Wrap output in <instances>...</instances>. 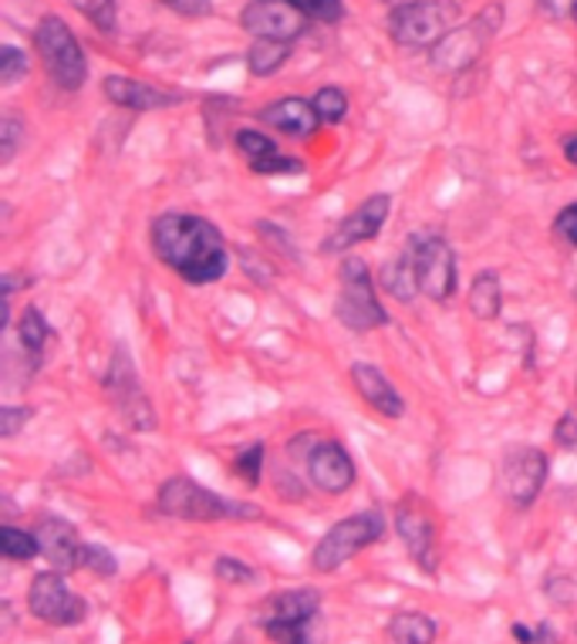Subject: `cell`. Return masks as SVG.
<instances>
[{
	"instance_id": "10",
	"label": "cell",
	"mask_w": 577,
	"mask_h": 644,
	"mask_svg": "<svg viewBox=\"0 0 577 644\" xmlns=\"http://www.w3.org/2000/svg\"><path fill=\"white\" fill-rule=\"evenodd\" d=\"M105 391L111 395L115 408H119V416L132 426V429H152L156 426V416H152V405L139 385V372L136 365L129 362V355L119 347L115 351V358L105 372Z\"/></svg>"
},
{
	"instance_id": "19",
	"label": "cell",
	"mask_w": 577,
	"mask_h": 644,
	"mask_svg": "<svg viewBox=\"0 0 577 644\" xmlns=\"http://www.w3.org/2000/svg\"><path fill=\"white\" fill-rule=\"evenodd\" d=\"M349 375H352V385L359 388V395L365 398V405H372L378 416H385V419H402V416H406V401H402V395L392 388L385 372H378L375 365L355 362Z\"/></svg>"
},
{
	"instance_id": "5",
	"label": "cell",
	"mask_w": 577,
	"mask_h": 644,
	"mask_svg": "<svg viewBox=\"0 0 577 644\" xmlns=\"http://www.w3.org/2000/svg\"><path fill=\"white\" fill-rule=\"evenodd\" d=\"M34 44H38V54L44 62V72L47 78L65 88V92H78L88 78V57H85V47L78 44L75 31L62 21L47 14L38 31H34Z\"/></svg>"
},
{
	"instance_id": "21",
	"label": "cell",
	"mask_w": 577,
	"mask_h": 644,
	"mask_svg": "<svg viewBox=\"0 0 577 644\" xmlns=\"http://www.w3.org/2000/svg\"><path fill=\"white\" fill-rule=\"evenodd\" d=\"M439 634L436 621L419 611H402L388 621V637L395 644H432Z\"/></svg>"
},
{
	"instance_id": "15",
	"label": "cell",
	"mask_w": 577,
	"mask_h": 644,
	"mask_svg": "<svg viewBox=\"0 0 577 644\" xmlns=\"http://www.w3.org/2000/svg\"><path fill=\"white\" fill-rule=\"evenodd\" d=\"M304 459H308V476L321 493L341 496L355 486V462L349 452H344L341 442H334V439L314 442Z\"/></svg>"
},
{
	"instance_id": "2",
	"label": "cell",
	"mask_w": 577,
	"mask_h": 644,
	"mask_svg": "<svg viewBox=\"0 0 577 644\" xmlns=\"http://www.w3.org/2000/svg\"><path fill=\"white\" fill-rule=\"evenodd\" d=\"M159 509L165 516L177 519H193V523H216V519H257L260 509L257 506H244L226 496L210 493L206 486H200L190 476H172L159 486Z\"/></svg>"
},
{
	"instance_id": "26",
	"label": "cell",
	"mask_w": 577,
	"mask_h": 644,
	"mask_svg": "<svg viewBox=\"0 0 577 644\" xmlns=\"http://www.w3.org/2000/svg\"><path fill=\"white\" fill-rule=\"evenodd\" d=\"M18 334H21V344L38 358L41 351H44V344H47V334H51V331H47L44 314H41L38 308H28V311L21 314V321H18Z\"/></svg>"
},
{
	"instance_id": "28",
	"label": "cell",
	"mask_w": 577,
	"mask_h": 644,
	"mask_svg": "<svg viewBox=\"0 0 577 644\" xmlns=\"http://www.w3.org/2000/svg\"><path fill=\"white\" fill-rule=\"evenodd\" d=\"M260 627L277 644H311V634H308L311 621H264Z\"/></svg>"
},
{
	"instance_id": "39",
	"label": "cell",
	"mask_w": 577,
	"mask_h": 644,
	"mask_svg": "<svg viewBox=\"0 0 577 644\" xmlns=\"http://www.w3.org/2000/svg\"><path fill=\"white\" fill-rule=\"evenodd\" d=\"M557 233L567 240V244H574L577 247V203H570V206H564L560 213H557Z\"/></svg>"
},
{
	"instance_id": "7",
	"label": "cell",
	"mask_w": 577,
	"mask_h": 644,
	"mask_svg": "<svg viewBox=\"0 0 577 644\" xmlns=\"http://www.w3.org/2000/svg\"><path fill=\"white\" fill-rule=\"evenodd\" d=\"M385 537V519L378 509H362L349 519L334 523L331 530L318 540L314 554H311V567L321 573L338 570L341 564H349L352 557H359L365 547L378 544Z\"/></svg>"
},
{
	"instance_id": "20",
	"label": "cell",
	"mask_w": 577,
	"mask_h": 644,
	"mask_svg": "<svg viewBox=\"0 0 577 644\" xmlns=\"http://www.w3.org/2000/svg\"><path fill=\"white\" fill-rule=\"evenodd\" d=\"M321 608V594L314 588H298V591H280L264 604V621H311Z\"/></svg>"
},
{
	"instance_id": "11",
	"label": "cell",
	"mask_w": 577,
	"mask_h": 644,
	"mask_svg": "<svg viewBox=\"0 0 577 644\" xmlns=\"http://www.w3.org/2000/svg\"><path fill=\"white\" fill-rule=\"evenodd\" d=\"M395 530L406 544L409 557L426 570V573H436V516L432 509L419 500V496H406L398 503V513H395Z\"/></svg>"
},
{
	"instance_id": "42",
	"label": "cell",
	"mask_w": 577,
	"mask_h": 644,
	"mask_svg": "<svg viewBox=\"0 0 577 644\" xmlns=\"http://www.w3.org/2000/svg\"><path fill=\"white\" fill-rule=\"evenodd\" d=\"M510 634H513L516 641H521V644H534V641H537V637H534L524 624H513V627H510Z\"/></svg>"
},
{
	"instance_id": "18",
	"label": "cell",
	"mask_w": 577,
	"mask_h": 644,
	"mask_svg": "<svg viewBox=\"0 0 577 644\" xmlns=\"http://www.w3.org/2000/svg\"><path fill=\"white\" fill-rule=\"evenodd\" d=\"M260 122L291 136V139H311L314 129L321 126L318 111L311 101L304 98H280V101H270L267 108H260Z\"/></svg>"
},
{
	"instance_id": "41",
	"label": "cell",
	"mask_w": 577,
	"mask_h": 644,
	"mask_svg": "<svg viewBox=\"0 0 577 644\" xmlns=\"http://www.w3.org/2000/svg\"><path fill=\"white\" fill-rule=\"evenodd\" d=\"M165 4L183 18H206L213 11L210 0H165Z\"/></svg>"
},
{
	"instance_id": "25",
	"label": "cell",
	"mask_w": 577,
	"mask_h": 644,
	"mask_svg": "<svg viewBox=\"0 0 577 644\" xmlns=\"http://www.w3.org/2000/svg\"><path fill=\"white\" fill-rule=\"evenodd\" d=\"M0 554L8 560H31L41 554L38 534L18 530V526H0Z\"/></svg>"
},
{
	"instance_id": "40",
	"label": "cell",
	"mask_w": 577,
	"mask_h": 644,
	"mask_svg": "<svg viewBox=\"0 0 577 644\" xmlns=\"http://www.w3.org/2000/svg\"><path fill=\"white\" fill-rule=\"evenodd\" d=\"M554 442L564 446V449H574L577 446V416L574 412L560 416V422L554 426Z\"/></svg>"
},
{
	"instance_id": "23",
	"label": "cell",
	"mask_w": 577,
	"mask_h": 644,
	"mask_svg": "<svg viewBox=\"0 0 577 644\" xmlns=\"http://www.w3.org/2000/svg\"><path fill=\"white\" fill-rule=\"evenodd\" d=\"M503 308V290H500V277L493 270L477 273L473 287H470V311L477 321H496Z\"/></svg>"
},
{
	"instance_id": "27",
	"label": "cell",
	"mask_w": 577,
	"mask_h": 644,
	"mask_svg": "<svg viewBox=\"0 0 577 644\" xmlns=\"http://www.w3.org/2000/svg\"><path fill=\"white\" fill-rule=\"evenodd\" d=\"M318 119L328 122V126H338L344 115H349V95H344L341 88H321L314 98H311Z\"/></svg>"
},
{
	"instance_id": "45",
	"label": "cell",
	"mask_w": 577,
	"mask_h": 644,
	"mask_svg": "<svg viewBox=\"0 0 577 644\" xmlns=\"http://www.w3.org/2000/svg\"><path fill=\"white\" fill-rule=\"evenodd\" d=\"M183 644H193V641H183Z\"/></svg>"
},
{
	"instance_id": "22",
	"label": "cell",
	"mask_w": 577,
	"mask_h": 644,
	"mask_svg": "<svg viewBox=\"0 0 577 644\" xmlns=\"http://www.w3.org/2000/svg\"><path fill=\"white\" fill-rule=\"evenodd\" d=\"M287 57H291V41H270V37H257L250 47H247V68L257 75V78H267V75H277Z\"/></svg>"
},
{
	"instance_id": "31",
	"label": "cell",
	"mask_w": 577,
	"mask_h": 644,
	"mask_svg": "<svg viewBox=\"0 0 577 644\" xmlns=\"http://www.w3.org/2000/svg\"><path fill=\"white\" fill-rule=\"evenodd\" d=\"M78 567L98 573V577H115L119 573V560H115L105 547L98 544H82V554H78Z\"/></svg>"
},
{
	"instance_id": "24",
	"label": "cell",
	"mask_w": 577,
	"mask_h": 644,
	"mask_svg": "<svg viewBox=\"0 0 577 644\" xmlns=\"http://www.w3.org/2000/svg\"><path fill=\"white\" fill-rule=\"evenodd\" d=\"M382 287L398 301H413L419 294V280H416V264H413V250L398 254L385 270H382Z\"/></svg>"
},
{
	"instance_id": "35",
	"label": "cell",
	"mask_w": 577,
	"mask_h": 644,
	"mask_svg": "<svg viewBox=\"0 0 577 644\" xmlns=\"http://www.w3.org/2000/svg\"><path fill=\"white\" fill-rule=\"evenodd\" d=\"M237 473L244 476L247 486H260V473H264V446L254 442L250 449H244L237 455Z\"/></svg>"
},
{
	"instance_id": "30",
	"label": "cell",
	"mask_w": 577,
	"mask_h": 644,
	"mask_svg": "<svg viewBox=\"0 0 577 644\" xmlns=\"http://www.w3.org/2000/svg\"><path fill=\"white\" fill-rule=\"evenodd\" d=\"M28 54L21 51V47H14V44H4L0 47V85H18L24 75H28Z\"/></svg>"
},
{
	"instance_id": "17",
	"label": "cell",
	"mask_w": 577,
	"mask_h": 644,
	"mask_svg": "<svg viewBox=\"0 0 577 644\" xmlns=\"http://www.w3.org/2000/svg\"><path fill=\"white\" fill-rule=\"evenodd\" d=\"M38 544H41V554L47 557V564L54 570L68 573V570L78 567L82 537H78V530H75L68 519H57V516L41 519V526H38Z\"/></svg>"
},
{
	"instance_id": "16",
	"label": "cell",
	"mask_w": 577,
	"mask_h": 644,
	"mask_svg": "<svg viewBox=\"0 0 577 644\" xmlns=\"http://www.w3.org/2000/svg\"><path fill=\"white\" fill-rule=\"evenodd\" d=\"M105 98L119 108H132V111H156V108H169V105H180L183 95L180 92H165L156 88L149 82L139 78H126V75H111L105 78Z\"/></svg>"
},
{
	"instance_id": "33",
	"label": "cell",
	"mask_w": 577,
	"mask_h": 644,
	"mask_svg": "<svg viewBox=\"0 0 577 644\" xmlns=\"http://www.w3.org/2000/svg\"><path fill=\"white\" fill-rule=\"evenodd\" d=\"M298 11L308 21H324V24H338L344 18V4L341 0H295Z\"/></svg>"
},
{
	"instance_id": "12",
	"label": "cell",
	"mask_w": 577,
	"mask_h": 644,
	"mask_svg": "<svg viewBox=\"0 0 577 644\" xmlns=\"http://www.w3.org/2000/svg\"><path fill=\"white\" fill-rule=\"evenodd\" d=\"M241 28L254 37L295 41L304 34L308 18L298 11L295 0H250L241 11Z\"/></svg>"
},
{
	"instance_id": "1",
	"label": "cell",
	"mask_w": 577,
	"mask_h": 644,
	"mask_svg": "<svg viewBox=\"0 0 577 644\" xmlns=\"http://www.w3.org/2000/svg\"><path fill=\"white\" fill-rule=\"evenodd\" d=\"M156 257L190 283H213L229 270L223 233L196 213H162L152 223Z\"/></svg>"
},
{
	"instance_id": "36",
	"label": "cell",
	"mask_w": 577,
	"mask_h": 644,
	"mask_svg": "<svg viewBox=\"0 0 577 644\" xmlns=\"http://www.w3.org/2000/svg\"><path fill=\"white\" fill-rule=\"evenodd\" d=\"M21 139H24V126L14 115H4V119H0V162H11L18 155Z\"/></svg>"
},
{
	"instance_id": "6",
	"label": "cell",
	"mask_w": 577,
	"mask_h": 644,
	"mask_svg": "<svg viewBox=\"0 0 577 644\" xmlns=\"http://www.w3.org/2000/svg\"><path fill=\"white\" fill-rule=\"evenodd\" d=\"M334 314L355 334H365V331L388 324V311L378 301L372 270L362 257H344V264H341V294H338Z\"/></svg>"
},
{
	"instance_id": "44",
	"label": "cell",
	"mask_w": 577,
	"mask_h": 644,
	"mask_svg": "<svg viewBox=\"0 0 577 644\" xmlns=\"http://www.w3.org/2000/svg\"><path fill=\"white\" fill-rule=\"evenodd\" d=\"M570 18H574V24H577V0H574V11H570Z\"/></svg>"
},
{
	"instance_id": "32",
	"label": "cell",
	"mask_w": 577,
	"mask_h": 644,
	"mask_svg": "<svg viewBox=\"0 0 577 644\" xmlns=\"http://www.w3.org/2000/svg\"><path fill=\"white\" fill-rule=\"evenodd\" d=\"M237 149H241L250 162H257V159L274 155V152H277V142H274L270 136L257 132V129H241V132H237Z\"/></svg>"
},
{
	"instance_id": "8",
	"label": "cell",
	"mask_w": 577,
	"mask_h": 644,
	"mask_svg": "<svg viewBox=\"0 0 577 644\" xmlns=\"http://www.w3.org/2000/svg\"><path fill=\"white\" fill-rule=\"evenodd\" d=\"M413 264H416V280L419 294L432 301H449L456 290V254L452 247L439 237V233H419L409 244Z\"/></svg>"
},
{
	"instance_id": "37",
	"label": "cell",
	"mask_w": 577,
	"mask_h": 644,
	"mask_svg": "<svg viewBox=\"0 0 577 644\" xmlns=\"http://www.w3.org/2000/svg\"><path fill=\"white\" fill-rule=\"evenodd\" d=\"M213 570H216V577L226 580V583H254V580H257L254 567L244 564V560H237V557H220V560L213 564Z\"/></svg>"
},
{
	"instance_id": "3",
	"label": "cell",
	"mask_w": 577,
	"mask_h": 644,
	"mask_svg": "<svg viewBox=\"0 0 577 644\" xmlns=\"http://www.w3.org/2000/svg\"><path fill=\"white\" fill-rule=\"evenodd\" d=\"M503 28V8L500 4H490L483 8L480 14H473L467 24H456L439 44H432L429 51V62L436 72L442 75H459L467 72L480 62V54L490 47V41L500 34Z\"/></svg>"
},
{
	"instance_id": "34",
	"label": "cell",
	"mask_w": 577,
	"mask_h": 644,
	"mask_svg": "<svg viewBox=\"0 0 577 644\" xmlns=\"http://www.w3.org/2000/svg\"><path fill=\"white\" fill-rule=\"evenodd\" d=\"M250 169L257 175H301L304 172V162L301 159H291V155H267V159H257L250 162Z\"/></svg>"
},
{
	"instance_id": "13",
	"label": "cell",
	"mask_w": 577,
	"mask_h": 644,
	"mask_svg": "<svg viewBox=\"0 0 577 644\" xmlns=\"http://www.w3.org/2000/svg\"><path fill=\"white\" fill-rule=\"evenodd\" d=\"M547 483V452L534 446H516L503 459V486L513 506L527 509Z\"/></svg>"
},
{
	"instance_id": "38",
	"label": "cell",
	"mask_w": 577,
	"mask_h": 644,
	"mask_svg": "<svg viewBox=\"0 0 577 644\" xmlns=\"http://www.w3.org/2000/svg\"><path fill=\"white\" fill-rule=\"evenodd\" d=\"M31 408L28 405H0V436L4 439H14L21 432V426L31 422Z\"/></svg>"
},
{
	"instance_id": "43",
	"label": "cell",
	"mask_w": 577,
	"mask_h": 644,
	"mask_svg": "<svg viewBox=\"0 0 577 644\" xmlns=\"http://www.w3.org/2000/svg\"><path fill=\"white\" fill-rule=\"evenodd\" d=\"M564 155H567V162H574V165H577V132L564 142Z\"/></svg>"
},
{
	"instance_id": "29",
	"label": "cell",
	"mask_w": 577,
	"mask_h": 644,
	"mask_svg": "<svg viewBox=\"0 0 577 644\" xmlns=\"http://www.w3.org/2000/svg\"><path fill=\"white\" fill-rule=\"evenodd\" d=\"M72 8L82 11L98 31H115V18H119L115 0H72Z\"/></svg>"
},
{
	"instance_id": "14",
	"label": "cell",
	"mask_w": 577,
	"mask_h": 644,
	"mask_svg": "<svg viewBox=\"0 0 577 644\" xmlns=\"http://www.w3.org/2000/svg\"><path fill=\"white\" fill-rule=\"evenodd\" d=\"M388 210H392V200L385 193L368 196L355 213H349L334 226V233L321 244V250L324 254H344V250H352L355 244L375 240L388 223Z\"/></svg>"
},
{
	"instance_id": "9",
	"label": "cell",
	"mask_w": 577,
	"mask_h": 644,
	"mask_svg": "<svg viewBox=\"0 0 577 644\" xmlns=\"http://www.w3.org/2000/svg\"><path fill=\"white\" fill-rule=\"evenodd\" d=\"M28 608L38 621L44 624H57V627H72L82 624L88 608L78 594H72L68 580L62 570H44L31 580V594H28Z\"/></svg>"
},
{
	"instance_id": "4",
	"label": "cell",
	"mask_w": 577,
	"mask_h": 644,
	"mask_svg": "<svg viewBox=\"0 0 577 644\" xmlns=\"http://www.w3.org/2000/svg\"><path fill=\"white\" fill-rule=\"evenodd\" d=\"M463 18L456 0H406L392 8L388 34L398 47H432Z\"/></svg>"
}]
</instances>
